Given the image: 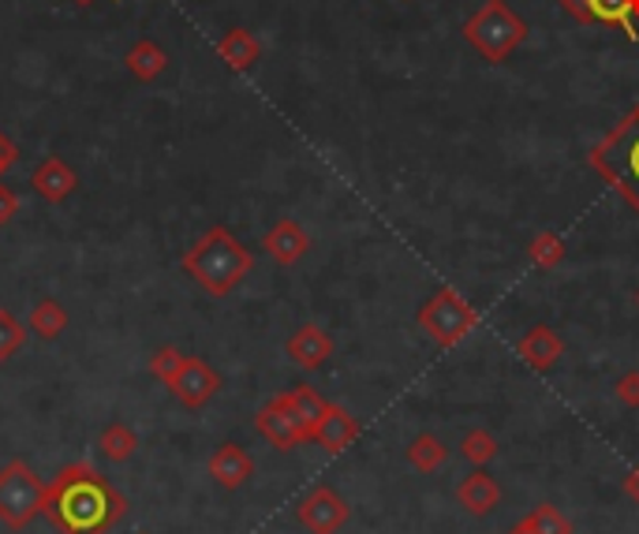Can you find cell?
I'll list each match as a JSON object with an SVG mask.
<instances>
[{"instance_id": "obj_1", "label": "cell", "mask_w": 639, "mask_h": 534, "mask_svg": "<svg viewBox=\"0 0 639 534\" xmlns=\"http://www.w3.org/2000/svg\"><path fill=\"white\" fill-rule=\"evenodd\" d=\"M123 512V493L90 464H68L53 482H46L41 516L60 534H109Z\"/></svg>"}, {"instance_id": "obj_2", "label": "cell", "mask_w": 639, "mask_h": 534, "mask_svg": "<svg viewBox=\"0 0 639 534\" xmlns=\"http://www.w3.org/2000/svg\"><path fill=\"white\" fill-rule=\"evenodd\" d=\"M183 270L199 281L210 295H229L251 273V251L229 229H210L199 243L183 254Z\"/></svg>"}, {"instance_id": "obj_3", "label": "cell", "mask_w": 639, "mask_h": 534, "mask_svg": "<svg viewBox=\"0 0 639 534\" xmlns=\"http://www.w3.org/2000/svg\"><path fill=\"white\" fill-rule=\"evenodd\" d=\"M591 164L639 213V105L591 150Z\"/></svg>"}, {"instance_id": "obj_4", "label": "cell", "mask_w": 639, "mask_h": 534, "mask_svg": "<svg viewBox=\"0 0 639 534\" xmlns=\"http://www.w3.org/2000/svg\"><path fill=\"white\" fill-rule=\"evenodd\" d=\"M463 38H468L490 64H501V60L528 38V23H523L505 0H482L479 12L463 23Z\"/></svg>"}, {"instance_id": "obj_5", "label": "cell", "mask_w": 639, "mask_h": 534, "mask_svg": "<svg viewBox=\"0 0 639 534\" xmlns=\"http://www.w3.org/2000/svg\"><path fill=\"white\" fill-rule=\"evenodd\" d=\"M46 505V482L27 460H12L0 467V523L12 531H23L34 523Z\"/></svg>"}, {"instance_id": "obj_6", "label": "cell", "mask_w": 639, "mask_h": 534, "mask_svg": "<svg viewBox=\"0 0 639 534\" xmlns=\"http://www.w3.org/2000/svg\"><path fill=\"white\" fill-rule=\"evenodd\" d=\"M419 325L427 329L438 344H457L460 336L476 325V311H471V306L463 303L457 292H449V288H446V292H438L435 300L422 306Z\"/></svg>"}, {"instance_id": "obj_7", "label": "cell", "mask_w": 639, "mask_h": 534, "mask_svg": "<svg viewBox=\"0 0 639 534\" xmlns=\"http://www.w3.org/2000/svg\"><path fill=\"white\" fill-rule=\"evenodd\" d=\"M169 389L183 407H202L218 396L221 377H218V370L206 363V359H183V366L177 370V377L169 382Z\"/></svg>"}, {"instance_id": "obj_8", "label": "cell", "mask_w": 639, "mask_h": 534, "mask_svg": "<svg viewBox=\"0 0 639 534\" xmlns=\"http://www.w3.org/2000/svg\"><path fill=\"white\" fill-rule=\"evenodd\" d=\"M254 423H259V434L266 441H273L277 449H292V445H300V441H311V430L296 419V411L284 404V396L270 400V404L259 411Z\"/></svg>"}, {"instance_id": "obj_9", "label": "cell", "mask_w": 639, "mask_h": 534, "mask_svg": "<svg viewBox=\"0 0 639 534\" xmlns=\"http://www.w3.org/2000/svg\"><path fill=\"white\" fill-rule=\"evenodd\" d=\"M348 516V508H345V501L337 497L333 490H314L311 497H303V505H300V520L311 527L314 534H333L340 523H345Z\"/></svg>"}, {"instance_id": "obj_10", "label": "cell", "mask_w": 639, "mask_h": 534, "mask_svg": "<svg viewBox=\"0 0 639 534\" xmlns=\"http://www.w3.org/2000/svg\"><path fill=\"white\" fill-rule=\"evenodd\" d=\"M210 475L218 478L224 490H236V486H243V482L254 475V464H251V456H247L240 445L224 441V445L210 456Z\"/></svg>"}, {"instance_id": "obj_11", "label": "cell", "mask_w": 639, "mask_h": 534, "mask_svg": "<svg viewBox=\"0 0 639 534\" xmlns=\"http://www.w3.org/2000/svg\"><path fill=\"white\" fill-rule=\"evenodd\" d=\"M329 352H333V341H329L318 325L296 329V336L288 341V355H292V363L303 370H318L329 359Z\"/></svg>"}, {"instance_id": "obj_12", "label": "cell", "mask_w": 639, "mask_h": 534, "mask_svg": "<svg viewBox=\"0 0 639 534\" xmlns=\"http://www.w3.org/2000/svg\"><path fill=\"white\" fill-rule=\"evenodd\" d=\"M307 246H311V240H307V232L296 221H277L273 229L266 232V251H270L281 265L300 262L307 254Z\"/></svg>"}, {"instance_id": "obj_13", "label": "cell", "mask_w": 639, "mask_h": 534, "mask_svg": "<svg viewBox=\"0 0 639 534\" xmlns=\"http://www.w3.org/2000/svg\"><path fill=\"white\" fill-rule=\"evenodd\" d=\"M34 191L49 202H64L68 194L76 191V172H71L60 158L41 161L34 172Z\"/></svg>"}, {"instance_id": "obj_14", "label": "cell", "mask_w": 639, "mask_h": 534, "mask_svg": "<svg viewBox=\"0 0 639 534\" xmlns=\"http://www.w3.org/2000/svg\"><path fill=\"white\" fill-rule=\"evenodd\" d=\"M595 23H610L617 30H625L628 41L639 38L636 19H639V0H587Z\"/></svg>"}, {"instance_id": "obj_15", "label": "cell", "mask_w": 639, "mask_h": 534, "mask_svg": "<svg viewBox=\"0 0 639 534\" xmlns=\"http://www.w3.org/2000/svg\"><path fill=\"white\" fill-rule=\"evenodd\" d=\"M218 53H221V60L229 68H236V71H247L259 60V53H262V46H259V38L251 34V30H243V27H236V30H229V34L221 38V46H218Z\"/></svg>"}, {"instance_id": "obj_16", "label": "cell", "mask_w": 639, "mask_h": 534, "mask_svg": "<svg viewBox=\"0 0 639 534\" xmlns=\"http://www.w3.org/2000/svg\"><path fill=\"white\" fill-rule=\"evenodd\" d=\"M318 445L329 449V452H340L348 445V441L356 437V419L348 415V411H340V407H326V415H322V423L314 426V434H311Z\"/></svg>"}, {"instance_id": "obj_17", "label": "cell", "mask_w": 639, "mask_h": 534, "mask_svg": "<svg viewBox=\"0 0 639 534\" xmlns=\"http://www.w3.org/2000/svg\"><path fill=\"white\" fill-rule=\"evenodd\" d=\"M561 352H565V344H561L558 336H553L546 325H535L531 333L520 341V355L528 359L531 366H539V370H546V366H553V363H558Z\"/></svg>"}, {"instance_id": "obj_18", "label": "cell", "mask_w": 639, "mask_h": 534, "mask_svg": "<svg viewBox=\"0 0 639 534\" xmlns=\"http://www.w3.org/2000/svg\"><path fill=\"white\" fill-rule=\"evenodd\" d=\"M98 449H101V456H106L109 464H128V460L136 456V449H139V434L128 423H109L106 430H101Z\"/></svg>"}, {"instance_id": "obj_19", "label": "cell", "mask_w": 639, "mask_h": 534, "mask_svg": "<svg viewBox=\"0 0 639 534\" xmlns=\"http://www.w3.org/2000/svg\"><path fill=\"white\" fill-rule=\"evenodd\" d=\"M284 404L296 411V419H300V423L311 430V434H314V426L322 423V415H326V407H329L311 385H296L292 393H284Z\"/></svg>"}, {"instance_id": "obj_20", "label": "cell", "mask_w": 639, "mask_h": 534, "mask_svg": "<svg viewBox=\"0 0 639 534\" xmlns=\"http://www.w3.org/2000/svg\"><path fill=\"white\" fill-rule=\"evenodd\" d=\"M30 329H34L41 341H57L68 329V311L57 300H41L34 303V311H30Z\"/></svg>"}, {"instance_id": "obj_21", "label": "cell", "mask_w": 639, "mask_h": 534, "mask_svg": "<svg viewBox=\"0 0 639 534\" xmlns=\"http://www.w3.org/2000/svg\"><path fill=\"white\" fill-rule=\"evenodd\" d=\"M164 64H169V60H164V53L153 46V41H139V46L128 53V68L136 71L139 79H158Z\"/></svg>"}, {"instance_id": "obj_22", "label": "cell", "mask_w": 639, "mask_h": 534, "mask_svg": "<svg viewBox=\"0 0 639 534\" xmlns=\"http://www.w3.org/2000/svg\"><path fill=\"white\" fill-rule=\"evenodd\" d=\"M460 497L468 501L471 512H487L493 501H498V490H493V482L487 475H471L468 482H463Z\"/></svg>"}, {"instance_id": "obj_23", "label": "cell", "mask_w": 639, "mask_h": 534, "mask_svg": "<svg viewBox=\"0 0 639 534\" xmlns=\"http://www.w3.org/2000/svg\"><path fill=\"white\" fill-rule=\"evenodd\" d=\"M23 336H27V329L8 311H0V363H8V359L23 347Z\"/></svg>"}, {"instance_id": "obj_24", "label": "cell", "mask_w": 639, "mask_h": 534, "mask_svg": "<svg viewBox=\"0 0 639 534\" xmlns=\"http://www.w3.org/2000/svg\"><path fill=\"white\" fill-rule=\"evenodd\" d=\"M565 259V243L558 240V235H550V232H542L539 240L531 243V262L535 265H542V270H553Z\"/></svg>"}, {"instance_id": "obj_25", "label": "cell", "mask_w": 639, "mask_h": 534, "mask_svg": "<svg viewBox=\"0 0 639 534\" xmlns=\"http://www.w3.org/2000/svg\"><path fill=\"white\" fill-rule=\"evenodd\" d=\"M183 359H188V355H183L180 347H172V344H169V347H158V352H153V359H150V370L161 377L164 385H169L172 377H177V370L183 366Z\"/></svg>"}, {"instance_id": "obj_26", "label": "cell", "mask_w": 639, "mask_h": 534, "mask_svg": "<svg viewBox=\"0 0 639 534\" xmlns=\"http://www.w3.org/2000/svg\"><path fill=\"white\" fill-rule=\"evenodd\" d=\"M468 456L471 460H490L493 456V437L490 434H471L468 437Z\"/></svg>"}, {"instance_id": "obj_27", "label": "cell", "mask_w": 639, "mask_h": 534, "mask_svg": "<svg viewBox=\"0 0 639 534\" xmlns=\"http://www.w3.org/2000/svg\"><path fill=\"white\" fill-rule=\"evenodd\" d=\"M16 210H19V199H16V191L12 188H4L0 183V224H8L16 218Z\"/></svg>"}, {"instance_id": "obj_28", "label": "cell", "mask_w": 639, "mask_h": 534, "mask_svg": "<svg viewBox=\"0 0 639 534\" xmlns=\"http://www.w3.org/2000/svg\"><path fill=\"white\" fill-rule=\"evenodd\" d=\"M558 4L576 19V23H595V19H591V8H587V0H558Z\"/></svg>"}, {"instance_id": "obj_29", "label": "cell", "mask_w": 639, "mask_h": 534, "mask_svg": "<svg viewBox=\"0 0 639 534\" xmlns=\"http://www.w3.org/2000/svg\"><path fill=\"white\" fill-rule=\"evenodd\" d=\"M617 393H621L625 404H639V374H628L621 385H617Z\"/></svg>"}, {"instance_id": "obj_30", "label": "cell", "mask_w": 639, "mask_h": 534, "mask_svg": "<svg viewBox=\"0 0 639 534\" xmlns=\"http://www.w3.org/2000/svg\"><path fill=\"white\" fill-rule=\"evenodd\" d=\"M12 164H16V147H12V142H8L4 135H0V177H4V172L12 169Z\"/></svg>"}]
</instances>
